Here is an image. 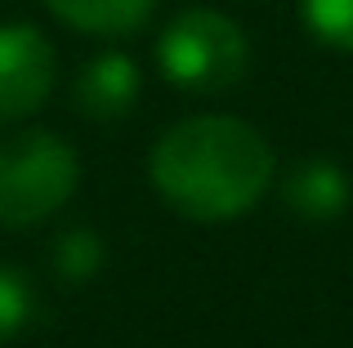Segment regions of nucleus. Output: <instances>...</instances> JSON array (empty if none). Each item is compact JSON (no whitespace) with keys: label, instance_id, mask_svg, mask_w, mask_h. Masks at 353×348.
<instances>
[{"label":"nucleus","instance_id":"9","mask_svg":"<svg viewBox=\"0 0 353 348\" xmlns=\"http://www.w3.org/2000/svg\"><path fill=\"white\" fill-rule=\"evenodd\" d=\"M54 268L63 281H90L103 268V241L90 228H72L54 241Z\"/></svg>","mask_w":353,"mask_h":348},{"label":"nucleus","instance_id":"6","mask_svg":"<svg viewBox=\"0 0 353 348\" xmlns=\"http://www.w3.org/2000/svg\"><path fill=\"white\" fill-rule=\"evenodd\" d=\"M349 197H353L349 174L340 170L336 161H327V157L300 161V166H291L286 179H282V201L300 219H309V224H327V219L345 215Z\"/></svg>","mask_w":353,"mask_h":348},{"label":"nucleus","instance_id":"4","mask_svg":"<svg viewBox=\"0 0 353 348\" xmlns=\"http://www.w3.org/2000/svg\"><path fill=\"white\" fill-rule=\"evenodd\" d=\"M54 89V45L27 23H0V121H23Z\"/></svg>","mask_w":353,"mask_h":348},{"label":"nucleus","instance_id":"2","mask_svg":"<svg viewBox=\"0 0 353 348\" xmlns=\"http://www.w3.org/2000/svg\"><path fill=\"white\" fill-rule=\"evenodd\" d=\"M157 63L161 76L188 94H224L246 76L250 41L219 9H183L157 41Z\"/></svg>","mask_w":353,"mask_h":348},{"label":"nucleus","instance_id":"3","mask_svg":"<svg viewBox=\"0 0 353 348\" xmlns=\"http://www.w3.org/2000/svg\"><path fill=\"white\" fill-rule=\"evenodd\" d=\"M81 161L72 143L50 130H23L0 139V224L32 228L68 206L77 192Z\"/></svg>","mask_w":353,"mask_h":348},{"label":"nucleus","instance_id":"8","mask_svg":"<svg viewBox=\"0 0 353 348\" xmlns=\"http://www.w3.org/2000/svg\"><path fill=\"white\" fill-rule=\"evenodd\" d=\"M300 18L313 41L353 54V0H300Z\"/></svg>","mask_w":353,"mask_h":348},{"label":"nucleus","instance_id":"7","mask_svg":"<svg viewBox=\"0 0 353 348\" xmlns=\"http://www.w3.org/2000/svg\"><path fill=\"white\" fill-rule=\"evenodd\" d=\"M54 18L90 36H125L152 18L157 0H45Z\"/></svg>","mask_w":353,"mask_h":348},{"label":"nucleus","instance_id":"5","mask_svg":"<svg viewBox=\"0 0 353 348\" xmlns=\"http://www.w3.org/2000/svg\"><path fill=\"white\" fill-rule=\"evenodd\" d=\"M72 98H77L81 116H90V121H121L139 103L134 58H125V54H99V58H90L77 76Z\"/></svg>","mask_w":353,"mask_h":348},{"label":"nucleus","instance_id":"10","mask_svg":"<svg viewBox=\"0 0 353 348\" xmlns=\"http://www.w3.org/2000/svg\"><path fill=\"white\" fill-rule=\"evenodd\" d=\"M27 322H32V286L23 272L0 263V344H9Z\"/></svg>","mask_w":353,"mask_h":348},{"label":"nucleus","instance_id":"1","mask_svg":"<svg viewBox=\"0 0 353 348\" xmlns=\"http://www.w3.org/2000/svg\"><path fill=\"white\" fill-rule=\"evenodd\" d=\"M165 206L188 219H237L273 183V148L237 116H188L157 139L148 161Z\"/></svg>","mask_w":353,"mask_h":348}]
</instances>
